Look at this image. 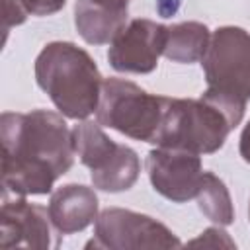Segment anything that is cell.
<instances>
[{"mask_svg": "<svg viewBox=\"0 0 250 250\" xmlns=\"http://www.w3.org/2000/svg\"><path fill=\"white\" fill-rule=\"evenodd\" d=\"M2 188L14 195H47L74 164L72 129L62 113L31 109L0 115Z\"/></svg>", "mask_w": 250, "mask_h": 250, "instance_id": "cell-1", "label": "cell"}, {"mask_svg": "<svg viewBox=\"0 0 250 250\" xmlns=\"http://www.w3.org/2000/svg\"><path fill=\"white\" fill-rule=\"evenodd\" d=\"M35 80L68 119H86L98 109L104 78L88 51L70 41H53L41 49Z\"/></svg>", "mask_w": 250, "mask_h": 250, "instance_id": "cell-2", "label": "cell"}, {"mask_svg": "<svg viewBox=\"0 0 250 250\" xmlns=\"http://www.w3.org/2000/svg\"><path fill=\"white\" fill-rule=\"evenodd\" d=\"M201 66L207 82L201 96L219 105L236 127L250 102V33L236 25L215 29Z\"/></svg>", "mask_w": 250, "mask_h": 250, "instance_id": "cell-3", "label": "cell"}, {"mask_svg": "<svg viewBox=\"0 0 250 250\" xmlns=\"http://www.w3.org/2000/svg\"><path fill=\"white\" fill-rule=\"evenodd\" d=\"M232 129L230 117L203 96L197 100L168 98L154 145L213 154L225 145Z\"/></svg>", "mask_w": 250, "mask_h": 250, "instance_id": "cell-4", "label": "cell"}, {"mask_svg": "<svg viewBox=\"0 0 250 250\" xmlns=\"http://www.w3.org/2000/svg\"><path fill=\"white\" fill-rule=\"evenodd\" d=\"M168 98L156 96L123 78H104L96 119L102 127L135 141L152 143L162 125Z\"/></svg>", "mask_w": 250, "mask_h": 250, "instance_id": "cell-5", "label": "cell"}, {"mask_svg": "<svg viewBox=\"0 0 250 250\" xmlns=\"http://www.w3.org/2000/svg\"><path fill=\"white\" fill-rule=\"evenodd\" d=\"M74 150L80 162L90 168L94 188L109 193L127 191L135 186L141 174V160L137 152L111 141L100 123L82 121L72 129Z\"/></svg>", "mask_w": 250, "mask_h": 250, "instance_id": "cell-6", "label": "cell"}, {"mask_svg": "<svg viewBox=\"0 0 250 250\" xmlns=\"http://www.w3.org/2000/svg\"><path fill=\"white\" fill-rule=\"evenodd\" d=\"M182 240L160 221L131 209L109 207L94 221V236L86 248L104 250H148L178 248Z\"/></svg>", "mask_w": 250, "mask_h": 250, "instance_id": "cell-7", "label": "cell"}, {"mask_svg": "<svg viewBox=\"0 0 250 250\" xmlns=\"http://www.w3.org/2000/svg\"><path fill=\"white\" fill-rule=\"evenodd\" d=\"M146 174L156 193L174 203H186L197 197L203 166L197 152L156 146L146 154Z\"/></svg>", "mask_w": 250, "mask_h": 250, "instance_id": "cell-8", "label": "cell"}, {"mask_svg": "<svg viewBox=\"0 0 250 250\" xmlns=\"http://www.w3.org/2000/svg\"><path fill=\"white\" fill-rule=\"evenodd\" d=\"M166 43V25L152 20H131L109 43L107 61L117 72L148 74L156 68Z\"/></svg>", "mask_w": 250, "mask_h": 250, "instance_id": "cell-9", "label": "cell"}, {"mask_svg": "<svg viewBox=\"0 0 250 250\" xmlns=\"http://www.w3.org/2000/svg\"><path fill=\"white\" fill-rule=\"evenodd\" d=\"M49 209L29 203L25 195H2L0 207V246L2 248H57Z\"/></svg>", "mask_w": 250, "mask_h": 250, "instance_id": "cell-10", "label": "cell"}, {"mask_svg": "<svg viewBox=\"0 0 250 250\" xmlns=\"http://www.w3.org/2000/svg\"><path fill=\"white\" fill-rule=\"evenodd\" d=\"M49 215L59 234L80 232L98 219V195L82 184L57 188L49 199Z\"/></svg>", "mask_w": 250, "mask_h": 250, "instance_id": "cell-11", "label": "cell"}, {"mask_svg": "<svg viewBox=\"0 0 250 250\" xmlns=\"http://www.w3.org/2000/svg\"><path fill=\"white\" fill-rule=\"evenodd\" d=\"M74 25L86 43L105 45L127 25V12H111L92 0H76Z\"/></svg>", "mask_w": 250, "mask_h": 250, "instance_id": "cell-12", "label": "cell"}, {"mask_svg": "<svg viewBox=\"0 0 250 250\" xmlns=\"http://www.w3.org/2000/svg\"><path fill=\"white\" fill-rule=\"evenodd\" d=\"M211 39V31L205 23L199 21H182L174 25H166V43L162 55L172 62H197L203 59L207 45Z\"/></svg>", "mask_w": 250, "mask_h": 250, "instance_id": "cell-13", "label": "cell"}, {"mask_svg": "<svg viewBox=\"0 0 250 250\" xmlns=\"http://www.w3.org/2000/svg\"><path fill=\"white\" fill-rule=\"evenodd\" d=\"M197 205L199 211L215 225L227 227L234 221V207L230 193L225 186V182L215 176L213 172H203L201 186L197 191Z\"/></svg>", "mask_w": 250, "mask_h": 250, "instance_id": "cell-14", "label": "cell"}, {"mask_svg": "<svg viewBox=\"0 0 250 250\" xmlns=\"http://www.w3.org/2000/svg\"><path fill=\"white\" fill-rule=\"evenodd\" d=\"M188 244H189V246H199V244H203V246H213V248H217V246L234 248V242L230 240L229 232H225V230L221 229V225H219V227H209V229H205V230L201 232V236L189 240Z\"/></svg>", "mask_w": 250, "mask_h": 250, "instance_id": "cell-15", "label": "cell"}, {"mask_svg": "<svg viewBox=\"0 0 250 250\" xmlns=\"http://www.w3.org/2000/svg\"><path fill=\"white\" fill-rule=\"evenodd\" d=\"M2 8H4V16H2V20H4V33H8V29L14 27V25L23 23L27 20V16H29L23 10L20 0H2Z\"/></svg>", "mask_w": 250, "mask_h": 250, "instance_id": "cell-16", "label": "cell"}, {"mask_svg": "<svg viewBox=\"0 0 250 250\" xmlns=\"http://www.w3.org/2000/svg\"><path fill=\"white\" fill-rule=\"evenodd\" d=\"M23 10L31 16H51L62 10L66 0H20Z\"/></svg>", "mask_w": 250, "mask_h": 250, "instance_id": "cell-17", "label": "cell"}, {"mask_svg": "<svg viewBox=\"0 0 250 250\" xmlns=\"http://www.w3.org/2000/svg\"><path fill=\"white\" fill-rule=\"evenodd\" d=\"M238 150H240V156L244 158V162L250 164V121L244 125V129H242V133H240Z\"/></svg>", "mask_w": 250, "mask_h": 250, "instance_id": "cell-18", "label": "cell"}, {"mask_svg": "<svg viewBox=\"0 0 250 250\" xmlns=\"http://www.w3.org/2000/svg\"><path fill=\"white\" fill-rule=\"evenodd\" d=\"M92 2L102 8H107L111 12H127V6L131 0H92Z\"/></svg>", "mask_w": 250, "mask_h": 250, "instance_id": "cell-19", "label": "cell"}, {"mask_svg": "<svg viewBox=\"0 0 250 250\" xmlns=\"http://www.w3.org/2000/svg\"><path fill=\"white\" fill-rule=\"evenodd\" d=\"M248 219H250V203H248Z\"/></svg>", "mask_w": 250, "mask_h": 250, "instance_id": "cell-20", "label": "cell"}]
</instances>
